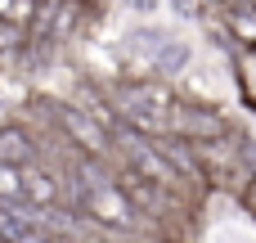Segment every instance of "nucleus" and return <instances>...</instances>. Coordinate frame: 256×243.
Listing matches in <instances>:
<instances>
[{
    "mask_svg": "<svg viewBox=\"0 0 256 243\" xmlns=\"http://www.w3.org/2000/svg\"><path fill=\"white\" fill-rule=\"evenodd\" d=\"M18 243H50L45 234H18Z\"/></svg>",
    "mask_w": 256,
    "mask_h": 243,
    "instance_id": "obj_8",
    "label": "nucleus"
},
{
    "mask_svg": "<svg viewBox=\"0 0 256 243\" xmlns=\"http://www.w3.org/2000/svg\"><path fill=\"white\" fill-rule=\"evenodd\" d=\"M58 117H63V126L76 135V144H81V149H90V153H104V149H108V144H104V135H108V131H104L99 122H90L86 113H76V108H63Z\"/></svg>",
    "mask_w": 256,
    "mask_h": 243,
    "instance_id": "obj_3",
    "label": "nucleus"
},
{
    "mask_svg": "<svg viewBox=\"0 0 256 243\" xmlns=\"http://www.w3.org/2000/svg\"><path fill=\"white\" fill-rule=\"evenodd\" d=\"M90 212H94L99 221H108V225H130V198H126V189H117V185L94 189V194H90Z\"/></svg>",
    "mask_w": 256,
    "mask_h": 243,
    "instance_id": "obj_2",
    "label": "nucleus"
},
{
    "mask_svg": "<svg viewBox=\"0 0 256 243\" xmlns=\"http://www.w3.org/2000/svg\"><path fill=\"white\" fill-rule=\"evenodd\" d=\"M122 108H126V117H130L140 131L162 135V131L171 126V108H176V99H171L158 81H130V86L122 90Z\"/></svg>",
    "mask_w": 256,
    "mask_h": 243,
    "instance_id": "obj_1",
    "label": "nucleus"
},
{
    "mask_svg": "<svg viewBox=\"0 0 256 243\" xmlns=\"http://www.w3.org/2000/svg\"><path fill=\"white\" fill-rule=\"evenodd\" d=\"M22 198V171L14 162H0V203H18Z\"/></svg>",
    "mask_w": 256,
    "mask_h": 243,
    "instance_id": "obj_6",
    "label": "nucleus"
},
{
    "mask_svg": "<svg viewBox=\"0 0 256 243\" xmlns=\"http://www.w3.org/2000/svg\"><path fill=\"white\" fill-rule=\"evenodd\" d=\"M0 162H14V167L32 162V140H27L18 126H4V131H0Z\"/></svg>",
    "mask_w": 256,
    "mask_h": 243,
    "instance_id": "obj_5",
    "label": "nucleus"
},
{
    "mask_svg": "<svg viewBox=\"0 0 256 243\" xmlns=\"http://www.w3.org/2000/svg\"><path fill=\"white\" fill-rule=\"evenodd\" d=\"M18 171H22V198H32L36 207H50V203L58 198V185H54V180H50L45 171H36V167H27V162H22Z\"/></svg>",
    "mask_w": 256,
    "mask_h": 243,
    "instance_id": "obj_4",
    "label": "nucleus"
},
{
    "mask_svg": "<svg viewBox=\"0 0 256 243\" xmlns=\"http://www.w3.org/2000/svg\"><path fill=\"white\" fill-rule=\"evenodd\" d=\"M234 32H238V41H248V45H256V18L252 14H234Z\"/></svg>",
    "mask_w": 256,
    "mask_h": 243,
    "instance_id": "obj_7",
    "label": "nucleus"
}]
</instances>
